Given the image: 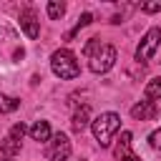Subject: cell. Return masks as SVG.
Returning <instances> with one entry per match:
<instances>
[{"label":"cell","instance_id":"6da1fadb","mask_svg":"<svg viewBox=\"0 0 161 161\" xmlns=\"http://www.w3.org/2000/svg\"><path fill=\"white\" fill-rule=\"evenodd\" d=\"M91 128H93V136H96V141L106 148V146H111V138H113V133L121 128V116L118 113H113V111H108V113H101V116H96L93 121H91Z\"/></svg>","mask_w":161,"mask_h":161},{"label":"cell","instance_id":"7a4b0ae2","mask_svg":"<svg viewBox=\"0 0 161 161\" xmlns=\"http://www.w3.org/2000/svg\"><path fill=\"white\" fill-rule=\"evenodd\" d=\"M50 68H53V73H55L58 78H65V80L78 78V73H80L78 60H75V55H73L68 48H60V50H55V53L50 55Z\"/></svg>","mask_w":161,"mask_h":161},{"label":"cell","instance_id":"3957f363","mask_svg":"<svg viewBox=\"0 0 161 161\" xmlns=\"http://www.w3.org/2000/svg\"><path fill=\"white\" fill-rule=\"evenodd\" d=\"M158 43H161V28H148L146 35L141 38L138 48H136V60H138V63H148L151 55L156 53Z\"/></svg>","mask_w":161,"mask_h":161},{"label":"cell","instance_id":"277c9868","mask_svg":"<svg viewBox=\"0 0 161 161\" xmlns=\"http://www.w3.org/2000/svg\"><path fill=\"white\" fill-rule=\"evenodd\" d=\"M113 63H116V48L106 43V45H101V48L91 55L88 68H91L93 73H106V70H111V68H113Z\"/></svg>","mask_w":161,"mask_h":161},{"label":"cell","instance_id":"5b68a950","mask_svg":"<svg viewBox=\"0 0 161 161\" xmlns=\"http://www.w3.org/2000/svg\"><path fill=\"white\" fill-rule=\"evenodd\" d=\"M70 151H73L70 138H68L65 133H55V136H50L45 153H48V158H53V161H65V158L70 156Z\"/></svg>","mask_w":161,"mask_h":161},{"label":"cell","instance_id":"8992f818","mask_svg":"<svg viewBox=\"0 0 161 161\" xmlns=\"http://www.w3.org/2000/svg\"><path fill=\"white\" fill-rule=\"evenodd\" d=\"M113 156L118 161H138V156L131 151V131H121V138L113 148Z\"/></svg>","mask_w":161,"mask_h":161},{"label":"cell","instance_id":"52a82bcc","mask_svg":"<svg viewBox=\"0 0 161 161\" xmlns=\"http://www.w3.org/2000/svg\"><path fill=\"white\" fill-rule=\"evenodd\" d=\"M131 116H133L136 121H148V118L156 116V103H153V101H138V103L131 108Z\"/></svg>","mask_w":161,"mask_h":161},{"label":"cell","instance_id":"ba28073f","mask_svg":"<svg viewBox=\"0 0 161 161\" xmlns=\"http://www.w3.org/2000/svg\"><path fill=\"white\" fill-rule=\"evenodd\" d=\"M20 28H23V33H25L30 40H35V38L40 35V23L35 20L33 13H23V15H20Z\"/></svg>","mask_w":161,"mask_h":161},{"label":"cell","instance_id":"9c48e42d","mask_svg":"<svg viewBox=\"0 0 161 161\" xmlns=\"http://www.w3.org/2000/svg\"><path fill=\"white\" fill-rule=\"evenodd\" d=\"M30 136H33V141H50V126H48V121H35L30 126Z\"/></svg>","mask_w":161,"mask_h":161},{"label":"cell","instance_id":"30bf717a","mask_svg":"<svg viewBox=\"0 0 161 161\" xmlns=\"http://www.w3.org/2000/svg\"><path fill=\"white\" fill-rule=\"evenodd\" d=\"M18 151H20V141H18V138H13V136L8 133V136H5V141L0 143V153H3V156H8V158H15V156H18Z\"/></svg>","mask_w":161,"mask_h":161},{"label":"cell","instance_id":"8fae6325","mask_svg":"<svg viewBox=\"0 0 161 161\" xmlns=\"http://www.w3.org/2000/svg\"><path fill=\"white\" fill-rule=\"evenodd\" d=\"M88 118H91V108L88 106H80V111H75V116H73V131L80 133L88 126Z\"/></svg>","mask_w":161,"mask_h":161},{"label":"cell","instance_id":"7c38bea8","mask_svg":"<svg viewBox=\"0 0 161 161\" xmlns=\"http://www.w3.org/2000/svg\"><path fill=\"white\" fill-rule=\"evenodd\" d=\"M146 98L151 101H161V78H153L146 83Z\"/></svg>","mask_w":161,"mask_h":161},{"label":"cell","instance_id":"4fadbf2b","mask_svg":"<svg viewBox=\"0 0 161 161\" xmlns=\"http://www.w3.org/2000/svg\"><path fill=\"white\" fill-rule=\"evenodd\" d=\"M18 106H20V101H18V98L0 93V113H10V111H15Z\"/></svg>","mask_w":161,"mask_h":161},{"label":"cell","instance_id":"5bb4252c","mask_svg":"<svg viewBox=\"0 0 161 161\" xmlns=\"http://www.w3.org/2000/svg\"><path fill=\"white\" fill-rule=\"evenodd\" d=\"M91 20H93V15H91V13H83V15L78 18V23L73 25V30H70V33L65 35V40H70V38H75V33H78L80 28H86V25H91Z\"/></svg>","mask_w":161,"mask_h":161},{"label":"cell","instance_id":"9a60e30c","mask_svg":"<svg viewBox=\"0 0 161 161\" xmlns=\"http://www.w3.org/2000/svg\"><path fill=\"white\" fill-rule=\"evenodd\" d=\"M63 13H65V5H63V3H58V0H50V3H48V15H50L53 20H58Z\"/></svg>","mask_w":161,"mask_h":161},{"label":"cell","instance_id":"2e32d148","mask_svg":"<svg viewBox=\"0 0 161 161\" xmlns=\"http://www.w3.org/2000/svg\"><path fill=\"white\" fill-rule=\"evenodd\" d=\"M98 48H101V40H98V38H91V40L83 45V55H86V58H91V55H93Z\"/></svg>","mask_w":161,"mask_h":161},{"label":"cell","instance_id":"e0dca14e","mask_svg":"<svg viewBox=\"0 0 161 161\" xmlns=\"http://www.w3.org/2000/svg\"><path fill=\"white\" fill-rule=\"evenodd\" d=\"M141 10L143 13H156V10H161V0H156V3H141Z\"/></svg>","mask_w":161,"mask_h":161},{"label":"cell","instance_id":"ac0fdd59","mask_svg":"<svg viewBox=\"0 0 161 161\" xmlns=\"http://www.w3.org/2000/svg\"><path fill=\"white\" fill-rule=\"evenodd\" d=\"M148 143H151L153 148H161V128H156V131L148 136Z\"/></svg>","mask_w":161,"mask_h":161},{"label":"cell","instance_id":"d6986e66","mask_svg":"<svg viewBox=\"0 0 161 161\" xmlns=\"http://www.w3.org/2000/svg\"><path fill=\"white\" fill-rule=\"evenodd\" d=\"M23 133H25V126H23V123H15V126L10 128V136H13V138H18V141L23 138Z\"/></svg>","mask_w":161,"mask_h":161},{"label":"cell","instance_id":"ffe728a7","mask_svg":"<svg viewBox=\"0 0 161 161\" xmlns=\"http://www.w3.org/2000/svg\"><path fill=\"white\" fill-rule=\"evenodd\" d=\"M0 161H15V158H8V156H3V153H0Z\"/></svg>","mask_w":161,"mask_h":161}]
</instances>
